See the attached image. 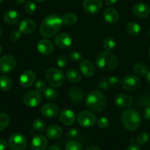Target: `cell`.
<instances>
[{
  "label": "cell",
  "mask_w": 150,
  "mask_h": 150,
  "mask_svg": "<svg viewBox=\"0 0 150 150\" xmlns=\"http://www.w3.org/2000/svg\"><path fill=\"white\" fill-rule=\"evenodd\" d=\"M63 25V20L59 16L51 14L43 21L40 27V33L46 38H51L55 35Z\"/></svg>",
  "instance_id": "6da1fadb"
},
{
  "label": "cell",
  "mask_w": 150,
  "mask_h": 150,
  "mask_svg": "<svg viewBox=\"0 0 150 150\" xmlns=\"http://www.w3.org/2000/svg\"><path fill=\"white\" fill-rule=\"evenodd\" d=\"M86 106L94 112H101L105 108L107 100L101 91L98 89L91 91L85 100Z\"/></svg>",
  "instance_id": "7a4b0ae2"
},
{
  "label": "cell",
  "mask_w": 150,
  "mask_h": 150,
  "mask_svg": "<svg viewBox=\"0 0 150 150\" xmlns=\"http://www.w3.org/2000/svg\"><path fill=\"white\" fill-rule=\"evenodd\" d=\"M119 61L116 56L110 51H102L96 58V64L99 70L110 71L116 68Z\"/></svg>",
  "instance_id": "3957f363"
},
{
  "label": "cell",
  "mask_w": 150,
  "mask_h": 150,
  "mask_svg": "<svg viewBox=\"0 0 150 150\" xmlns=\"http://www.w3.org/2000/svg\"><path fill=\"white\" fill-rule=\"evenodd\" d=\"M122 125L126 130L133 131L137 130L141 125V117L136 110L127 109L122 113L121 117Z\"/></svg>",
  "instance_id": "277c9868"
},
{
  "label": "cell",
  "mask_w": 150,
  "mask_h": 150,
  "mask_svg": "<svg viewBox=\"0 0 150 150\" xmlns=\"http://www.w3.org/2000/svg\"><path fill=\"white\" fill-rule=\"evenodd\" d=\"M46 81L53 87H58L63 84L65 81V76L63 71L57 68H49L45 74Z\"/></svg>",
  "instance_id": "5b68a950"
},
{
  "label": "cell",
  "mask_w": 150,
  "mask_h": 150,
  "mask_svg": "<svg viewBox=\"0 0 150 150\" xmlns=\"http://www.w3.org/2000/svg\"><path fill=\"white\" fill-rule=\"evenodd\" d=\"M27 144L26 137L23 134L16 133L10 136L8 145L11 150H24Z\"/></svg>",
  "instance_id": "8992f818"
},
{
  "label": "cell",
  "mask_w": 150,
  "mask_h": 150,
  "mask_svg": "<svg viewBox=\"0 0 150 150\" xmlns=\"http://www.w3.org/2000/svg\"><path fill=\"white\" fill-rule=\"evenodd\" d=\"M42 101V96L37 90H31L26 92L23 96V102L26 106L34 108L39 105Z\"/></svg>",
  "instance_id": "52a82bcc"
},
{
  "label": "cell",
  "mask_w": 150,
  "mask_h": 150,
  "mask_svg": "<svg viewBox=\"0 0 150 150\" xmlns=\"http://www.w3.org/2000/svg\"><path fill=\"white\" fill-rule=\"evenodd\" d=\"M77 122L83 127H91L96 122V117L89 111H82L78 114Z\"/></svg>",
  "instance_id": "ba28073f"
},
{
  "label": "cell",
  "mask_w": 150,
  "mask_h": 150,
  "mask_svg": "<svg viewBox=\"0 0 150 150\" xmlns=\"http://www.w3.org/2000/svg\"><path fill=\"white\" fill-rule=\"evenodd\" d=\"M16 59L11 55H5L0 59V72L9 73L16 67Z\"/></svg>",
  "instance_id": "9c48e42d"
},
{
  "label": "cell",
  "mask_w": 150,
  "mask_h": 150,
  "mask_svg": "<svg viewBox=\"0 0 150 150\" xmlns=\"http://www.w3.org/2000/svg\"><path fill=\"white\" fill-rule=\"evenodd\" d=\"M140 79L133 74H129L125 76L121 81L122 86L126 91H134L140 86Z\"/></svg>",
  "instance_id": "30bf717a"
},
{
  "label": "cell",
  "mask_w": 150,
  "mask_h": 150,
  "mask_svg": "<svg viewBox=\"0 0 150 150\" xmlns=\"http://www.w3.org/2000/svg\"><path fill=\"white\" fill-rule=\"evenodd\" d=\"M102 4V0H84L82 6L86 13L96 14L101 10Z\"/></svg>",
  "instance_id": "8fae6325"
},
{
  "label": "cell",
  "mask_w": 150,
  "mask_h": 150,
  "mask_svg": "<svg viewBox=\"0 0 150 150\" xmlns=\"http://www.w3.org/2000/svg\"><path fill=\"white\" fill-rule=\"evenodd\" d=\"M36 75L32 70H26L19 77V84L24 88L30 87L35 83Z\"/></svg>",
  "instance_id": "7c38bea8"
},
{
  "label": "cell",
  "mask_w": 150,
  "mask_h": 150,
  "mask_svg": "<svg viewBox=\"0 0 150 150\" xmlns=\"http://www.w3.org/2000/svg\"><path fill=\"white\" fill-rule=\"evenodd\" d=\"M79 70L85 77H91L96 72V67L94 63L88 59L82 60L79 63Z\"/></svg>",
  "instance_id": "4fadbf2b"
},
{
  "label": "cell",
  "mask_w": 150,
  "mask_h": 150,
  "mask_svg": "<svg viewBox=\"0 0 150 150\" xmlns=\"http://www.w3.org/2000/svg\"><path fill=\"white\" fill-rule=\"evenodd\" d=\"M59 107L54 103H46L41 107V113L44 117L46 118H54L59 114Z\"/></svg>",
  "instance_id": "5bb4252c"
},
{
  "label": "cell",
  "mask_w": 150,
  "mask_h": 150,
  "mask_svg": "<svg viewBox=\"0 0 150 150\" xmlns=\"http://www.w3.org/2000/svg\"><path fill=\"white\" fill-rule=\"evenodd\" d=\"M37 49L43 55H49L54 51V45L49 40L41 39L37 43Z\"/></svg>",
  "instance_id": "9a60e30c"
},
{
  "label": "cell",
  "mask_w": 150,
  "mask_h": 150,
  "mask_svg": "<svg viewBox=\"0 0 150 150\" xmlns=\"http://www.w3.org/2000/svg\"><path fill=\"white\" fill-rule=\"evenodd\" d=\"M54 42L59 48H67L71 45L72 39L69 34L62 32L56 35L54 38Z\"/></svg>",
  "instance_id": "2e32d148"
},
{
  "label": "cell",
  "mask_w": 150,
  "mask_h": 150,
  "mask_svg": "<svg viewBox=\"0 0 150 150\" xmlns=\"http://www.w3.org/2000/svg\"><path fill=\"white\" fill-rule=\"evenodd\" d=\"M132 13L139 18H146L150 14V7L146 3L139 2L132 7Z\"/></svg>",
  "instance_id": "e0dca14e"
},
{
  "label": "cell",
  "mask_w": 150,
  "mask_h": 150,
  "mask_svg": "<svg viewBox=\"0 0 150 150\" xmlns=\"http://www.w3.org/2000/svg\"><path fill=\"white\" fill-rule=\"evenodd\" d=\"M48 140L43 135H37L32 139L31 143L32 150H45L48 146Z\"/></svg>",
  "instance_id": "ac0fdd59"
},
{
  "label": "cell",
  "mask_w": 150,
  "mask_h": 150,
  "mask_svg": "<svg viewBox=\"0 0 150 150\" xmlns=\"http://www.w3.org/2000/svg\"><path fill=\"white\" fill-rule=\"evenodd\" d=\"M19 32L24 35L31 34L36 29V24L35 22L32 19H24L21 21L19 23Z\"/></svg>",
  "instance_id": "d6986e66"
},
{
  "label": "cell",
  "mask_w": 150,
  "mask_h": 150,
  "mask_svg": "<svg viewBox=\"0 0 150 150\" xmlns=\"http://www.w3.org/2000/svg\"><path fill=\"white\" fill-rule=\"evenodd\" d=\"M114 102L121 108H129L133 104V99L126 94H119L115 97Z\"/></svg>",
  "instance_id": "ffe728a7"
},
{
  "label": "cell",
  "mask_w": 150,
  "mask_h": 150,
  "mask_svg": "<svg viewBox=\"0 0 150 150\" xmlns=\"http://www.w3.org/2000/svg\"><path fill=\"white\" fill-rule=\"evenodd\" d=\"M75 120H76V116L72 110L64 109L60 113V120L65 125H71L74 123Z\"/></svg>",
  "instance_id": "44dd1931"
},
{
  "label": "cell",
  "mask_w": 150,
  "mask_h": 150,
  "mask_svg": "<svg viewBox=\"0 0 150 150\" xmlns=\"http://www.w3.org/2000/svg\"><path fill=\"white\" fill-rule=\"evenodd\" d=\"M103 18L108 23H116L119 21V12L113 7H107L103 12Z\"/></svg>",
  "instance_id": "7402d4cb"
},
{
  "label": "cell",
  "mask_w": 150,
  "mask_h": 150,
  "mask_svg": "<svg viewBox=\"0 0 150 150\" xmlns=\"http://www.w3.org/2000/svg\"><path fill=\"white\" fill-rule=\"evenodd\" d=\"M4 22L8 25H15L19 22L21 16L16 10H10L6 12L3 17Z\"/></svg>",
  "instance_id": "603a6c76"
},
{
  "label": "cell",
  "mask_w": 150,
  "mask_h": 150,
  "mask_svg": "<svg viewBox=\"0 0 150 150\" xmlns=\"http://www.w3.org/2000/svg\"><path fill=\"white\" fill-rule=\"evenodd\" d=\"M46 136L50 139L52 140H56V139H60L63 134V130L61 127L57 125H50L48 128L46 129Z\"/></svg>",
  "instance_id": "cb8c5ba5"
},
{
  "label": "cell",
  "mask_w": 150,
  "mask_h": 150,
  "mask_svg": "<svg viewBox=\"0 0 150 150\" xmlns=\"http://www.w3.org/2000/svg\"><path fill=\"white\" fill-rule=\"evenodd\" d=\"M69 95L70 99L74 103H79L83 98V92L77 86H73L70 89L69 92Z\"/></svg>",
  "instance_id": "d4e9b609"
},
{
  "label": "cell",
  "mask_w": 150,
  "mask_h": 150,
  "mask_svg": "<svg viewBox=\"0 0 150 150\" xmlns=\"http://www.w3.org/2000/svg\"><path fill=\"white\" fill-rule=\"evenodd\" d=\"M125 29L128 35H131V36H137L141 32V28L138 23L132 21L126 24Z\"/></svg>",
  "instance_id": "484cf974"
},
{
  "label": "cell",
  "mask_w": 150,
  "mask_h": 150,
  "mask_svg": "<svg viewBox=\"0 0 150 150\" xmlns=\"http://www.w3.org/2000/svg\"><path fill=\"white\" fill-rule=\"evenodd\" d=\"M66 78L70 81L71 83H79L81 81V75L79 71H77L75 69H69L67 72H66Z\"/></svg>",
  "instance_id": "4316f807"
},
{
  "label": "cell",
  "mask_w": 150,
  "mask_h": 150,
  "mask_svg": "<svg viewBox=\"0 0 150 150\" xmlns=\"http://www.w3.org/2000/svg\"><path fill=\"white\" fill-rule=\"evenodd\" d=\"M63 23L68 26H71L76 24L78 21V18L76 14L73 13H68L62 18Z\"/></svg>",
  "instance_id": "83f0119b"
},
{
  "label": "cell",
  "mask_w": 150,
  "mask_h": 150,
  "mask_svg": "<svg viewBox=\"0 0 150 150\" xmlns=\"http://www.w3.org/2000/svg\"><path fill=\"white\" fill-rule=\"evenodd\" d=\"M133 70L135 73L140 76H146L149 72L148 66L142 62L135 63L133 67Z\"/></svg>",
  "instance_id": "f1b7e54d"
},
{
  "label": "cell",
  "mask_w": 150,
  "mask_h": 150,
  "mask_svg": "<svg viewBox=\"0 0 150 150\" xmlns=\"http://www.w3.org/2000/svg\"><path fill=\"white\" fill-rule=\"evenodd\" d=\"M12 80L9 76H0V89L3 92H7L12 87Z\"/></svg>",
  "instance_id": "f546056e"
},
{
  "label": "cell",
  "mask_w": 150,
  "mask_h": 150,
  "mask_svg": "<svg viewBox=\"0 0 150 150\" xmlns=\"http://www.w3.org/2000/svg\"><path fill=\"white\" fill-rule=\"evenodd\" d=\"M44 96L47 100H54L58 96V92L54 88H46L44 92Z\"/></svg>",
  "instance_id": "4dcf8cb0"
},
{
  "label": "cell",
  "mask_w": 150,
  "mask_h": 150,
  "mask_svg": "<svg viewBox=\"0 0 150 150\" xmlns=\"http://www.w3.org/2000/svg\"><path fill=\"white\" fill-rule=\"evenodd\" d=\"M33 128L35 131L38 132V133H42V132L45 131L46 128V124L45 122L41 119H37L33 122Z\"/></svg>",
  "instance_id": "1f68e13d"
},
{
  "label": "cell",
  "mask_w": 150,
  "mask_h": 150,
  "mask_svg": "<svg viewBox=\"0 0 150 150\" xmlns=\"http://www.w3.org/2000/svg\"><path fill=\"white\" fill-rule=\"evenodd\" d=\"M103 48L107 51H110L116 48V42L115 40L112 38H107L103 41Z\"/></svg>",
  "instance_id": "d6a6232c"
},
{
  "label": "cell",
  "mask_w": 150,
  "mask_h": 150,
  "mask_svg": "<svg viewBox=\"0 0 150 150\" xmlns=\"http://www.w3.org/2000/svg\"><path fill=\"white\" fill-rule=\"evenodd\" d=\"M10 123V117L5 113L0 112V132L4 130Z\"/></svg>",
  "instance_id": "836d02e7"
},
{
  "label": "cell",
  "mask_w": 150,
  "mask_h": 150,
  "mask_svg": "<svg viewBox=\"0 0 150 150\" xmlns=\"http://www.w3.org/2000/svg\"><path fill=\"white\" fill-rule=\"evenodd\" d=\"M66 150H82V147L77 141L71 140L66 144Z\"/></svg>",
  "instance_id": "e575fe53"
},
{
  "label": "cell",
  "mask_w": 150,
  "mask_h": 150,
  "mask_svg": "<svg viewBox=\"0 0 150 150\" xmlns=\"http://www.w3.org/2000/svg\"><path fill=\"white\" fill-rule=\"evenodd\" d=\"M149 139V136L146 132H141L137 136V142L141 145L146 144Z\"/></svg>",
  "instance_id": "d590c367"
},
{
  "label": "cell",
  "mask_w": 150,
  "mask_h": 150,
  "mask_svg": "<svg viewBox=\"0 0 150 150\" xmlns=\"http://www.w3.org/2000/svg\"><path fill=\"white\" fill-rule=\"evenodd\" d=\"M24 8L26 13H29V14H33V13H35V11H36L37 7L36 4H35L33 1L29 0V1H26V4H25Z\"/></svg>",
  "instance_id": "8d00e7d4"
},
{
  "label": "cell",
  "mask_w": 150,
  "mask_h": 150,
  "mask_svg": "<svg viewBox=\"0 0 150 150\" xmlns=\"http://www.w3.org/2000/svg\"><path fill=\"white\" fill-rule=\"evenodd\" d=\"M97 125L101 129H105L110 125V121L106 117H101L97 120Z\"/></svg>",
  "instance_id": "74e56055"
},
{
  "label": "cell",
  "mask_w": 150,
  "mask_h": 150,
  "mask_svg": "<svg viewBox=\"0 0 150 150\" xmlns=\"http://www.w3.org/2000/svg\"><path fill=\"white\" fill-rule=\"evenodd\" d=\"M108 83L110 86H113V87H116V86H119V85L121 83L122 81L121 80V79L118 76H111L108 79Z\"/></svg>",
  "instance_id": "f35d334b"
},
{
  "label": "cell",
  "mask_w": 150,
  "mask_h": 150,
  "mask_svg": "<svg viewBox=\"0 0 150 150\" xmlns=\"http://www.w3.org/2000/svg\"><path fill=\"white\" fill-rule=\"evenodd\" d=\"M69 57H70L71 60L74 62H79L82 61V54L76 51H71L69 54Z\"/></svg>",
  "instance_id": "ab89813d"
},
{
  "label": "cell",
  "mask_w": 150,
  "mask_h": 150,
  "mask_svg": "<svg viewBox=\"0 0 150 150\" xmlns=\"http://www.w3.org/2000/svg\"><path fill=\"white\" fill-rule=\"evenodd\" d=\"M35 89H36L38 92H44V91L46 90V83L45 82V81L41 79V80H38V81L35 83Z\"/></svg>",
  "instance_id": "60d3db41"
},
{
  "label": "cell",
  "mask_w": 150,
  "mask_h": 150,
  "mask_svg": "<svg viewBox=\"0 0 150 150\" xmlns=\"http://www.w3.org/2000/svg\"><path fill=\"white\" fill-rule=\"evenodd\" d=\"M68 64V58L66 56H60L57 59V65L60 68H64Z\"/></svg>",
  "instance_id": "b9f144b4"
},
{
  "label": "cell",
  "mask_w": 150,
  "mask_h": 150,
  "mask_svg": "<svg viewBox=\"0 0 150 150\" xmlns=\"http://www.w3.org/2000/svg\"><path fill=\"white\" fill-rule=\"evenodd\" d=\"M21 38V32H18V31H13L10 33V40L13 41V42H16V41L19 40Z\"/></svg>",
  "instance_id": "7bdbcfd3"
},
{
  "label": "cell",
  "mask_w": 150,
  "mask_h": 150,
  "mask_svg": "<svg viewBox=\"0 0 150 150\" xmlns=\"http://www.w3.org/2000/svg\"><path fill=\"white\" fill-rule=\"evenodd\" d=\"M109 83H108V81L106 80V79H103V80H101L99 82V88L102 89H107L109 88Z\"/></svg>",
  "instance_id": "ee69618b"
},
{
  "label": "cell",
  "mask_w": 150,
  "mask_h": 150,
  "mask_svg": "<svg viewBox=\"0 0 150 150\" xmlns=\"http://www.w3.org/2000/svg\"><path fill=\"white\" fill-rule=\"evenodd\" d=\"M78 135V130L75 128H71L69 130L68 132V136L71 139H74V138L76 137Z\"/></svg>",
  "instance_id": "f6af8a7d"
},
{
  "label": "cell",
  "mask_w": 150,
  "mask_h": 150,
  "mask_svg": "<svg viewBox=\"0 0 150 150\" xmlns=\"http://www.w3.org/2000/svg\"><path fill=\"white\" fill-rule=\"evenodd\" d=\"M7 146V142L5 139H0V150H5Z\"/></svg>",
  "instance_id": "bcb514c9"
},
{
  "label": "cell",
  "mask_w": 150,
  "mask_h": 150,
  "mask_svg": "<svg viewBox=\"0 0 150 150\" xmlns=\"http://www.w3.org/2000/svg\"><path fill=\"white\" fill-rule=\"evenodd\" d=\"M144 117L146 120H150V105L146 108L144 113Z\"/></svg>",
  "instance_id": "7dc6e473"
},
{
  "label": "cell",
  "mask_w": 150,
  "mask_h": 150,
  "mask_svg": "<svg viewBox=\"0 0 150 150\" xmlns=\"http://www.w3.org/2000/svg\"><path fill=\"white\" fill-rule=\"evenodd\" d=\"M125 150H141V149L140 148V146H138V145L131 144L129 145V146H128Z\"/></svg>",
  "instance_id": "c3c4849f"
},
{
  "label": "cell",
  "mask_w": 150,
  "mask_h": 150,
  "mask_svg": "<svg viewBox=\"0 0 150 150\" xmlns=\"http://www.w3.org/2000/svg\"><path fill=\"white\" fill-rule=\"evenodd\" d=\"M116 2H117V0H105V4L109 6L114 5Z\"/></svg>",
  "instance_id": "681fc988"
},
{
  "label": "cell",
  "mask_w": 150,
  "mask_h": 150,
  "mask_svg": "<svg viewBox=\"0 0 150 150\" xmlns=\"http://www.w3.org/2000/svg\"><path fill=\"white\" fill-rule=\"evenodd\" d=\"M47 150H61V149L60 148V146H57V145H51L47 149Z\"/></svg>",
  "instance_id": "f907efd6"
},
{
  "label": "cell",
  "mask_w": 150,
  "mask_h": 150,
  "mask_svg": "<svg viewBox=\"0 0 150 150\" xmlns=\"http://www.w3.org/2000/svg\"><path fill=\"white\" fill-rule=\"evenodd\" d=\"M86 150H102L100 147L96 146H90L89 148H88Z\"/></svg>",
  "instance_id": "816d5d0a"
},
{
  "label": "cell",
  "mask_w": 150,
  "mask_h": 150,
  "mask_svg": "<svg viewBox=\"0 0 150 150\" xmlns=\"http://www.w3.org/2000/svg\"><path fill=\"white\" fill-rule=\"evenodd\" d=\"M14 1L17 4H22L24 3L25 0H14Z\"/></svg>",
  "instance_id": "f5cc1de1"
},
{
  "label": "cell",
  "mask_w": 150,
  "mask_h": 150,
  "mask_svg": "<svg viewBox=\"0 0 150 150\" xmlns=\"http://www.w3.org/2000/svg\"><path fill=\"white\" fill-rule=\"evenodd\" d=\"M146 76V79H147V81H148L149 83L150 84V71L147 73V75Z\"/></svg>",
  "instance_id": "db71d44e"
},
{
  "label": "cell",
  "mask_w": 150,
  "mask_h": 150,
  "mask_svg": "<svg viewBox=\"0 0 150 150\" xmlns=\"http://www.w3.org/2000/svg\"><path fill=\"white\" fill-rule=\"evenodd\" d=\"M35 1H37V2H42V1H45V0H34Z\"/></svg>",
  "instance_id": "11a10c76"
},
{
  "label": "cell",
  "mask_w": 150,
  "mask_h": 150,
  "mask_svg": "<svg viewBox=\"0 0 150 150\" xmlns=\"http://www.w3.org/2000/svg\"><path fill=\"white\" fill-rule=\"evenodd\" d=\"M1 34H2V29H1V26H0V37H1Z\"/></svg>",
  "instance_id": "9f6ffc18"
},
{
  "label": "cell",
  "mask_w": 150,
  "mask_h": 150,
  "mask_svg": "<svg viewBox=\"0 0 150 150\" xmlns=\"http://www.w3.org/2000/svg\"><path fill=\"white\" fill-rule=\"evenodd\" d=\"M148 54H149V57L150 58V47L149 48V50H148Z\"/></svg>",
  "instance_id": "6f0895ef"
},
{
  "label": "cell",
  "mask_w": 150,
  "mask_h": 150,
  "mask_svg": "<svg viewBox=\"0 0 150 150\" xmlns=\"http://www.w3.org/2000/svg\"><path fill=\"white\" fill-rule=\"evenodd\" d=\"M1 51H2V48H1V45H0V54H1Z\"/></svg>",
  "instance_id": "680465c9"
},
{
  "label": "cell",
  "mask_w": 150,
  "mask_h": 150,
  "mask_svg": "<svg viewBox=\"0 0 150 150\" xmlns=\"http://www.w3.org/2000/svg\"><path fill=\"white\" fill-rule=\"evenodd\" d=\"M149 38H150V30L149 31Z\"/></svg>",
  "instance_id": "91938a15"
},
{
  "label": "cell",
  "mask_w": 150,
  "mask_h": 150,
  "mask_svg": "<svg viewBox=\"0 0 150 150\" xmlns=\"http://www.w3.org/2000/svg\"><path fill=\"white\" fill-rule=\"evenodd\" d=\"M4 1V0H0V4H1V2H2V1Z\"/></svg>",
  "instance_id": "94428289"
}]
</instances>
